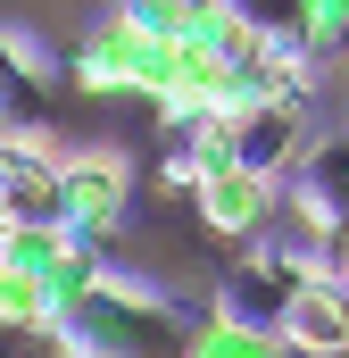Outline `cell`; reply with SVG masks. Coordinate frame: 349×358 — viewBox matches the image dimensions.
I'll return each instance as SVG.
<instances>
[{
    "label": "cell",
    "mask_w": 349,
    "mask_h": 358,
    "mask_svg": "<svg viewBox=\"0 0 349 358\" xmlns=\"http://www.w3.org/2000/svg\"><path fill=\"white\" fill-rule=\"evenodd\" d=\"M167 325H174V317H167L158 292H142L133 275L108 267L84 300H75V317H59L50 334H59V350H67V358H142Z\"/></svg>",
    "instance_id": "obj_1"
},
{
    "label": "cell",
    "mask_w": 349,
    "mask_h": 358,
    "mask_svg": "<svg viewBox=\"0 0 349 358\" xmlns=\"http://www.w3.org/2000/svg\"><path fill=\"white\" fill-rule=\"evenodd\" d=\"M283 234L316 242V250H349V134H325L299 150V167L283 176Z\"/></svg>",
    "instance_id": "obj_2"
},
{
    "label": "cell",
    "mask_w": 349,
    "mask_h": 358,
    "mask_svg": "<svg viewBox=\"0 0 349 358\" xmlns=\"http://www.w3.org/2000/svg\"><path fill=\"white\" fill-rule=\"evenodd\" d=\"M308 275H325V250L299 242V234H283V242H266L242 275L216 283V317H233V325H266V334H274L283 308H291V292H299Z\"/></svg>",
    "instance_id": "obj_3"
},
{
    "label": "cell",
    "mask_w": 349,
    "mask_h": 358,
    "mask_svg": "<svg viewBox=\"0 0 349 358\" xmlns=\"http://www.w3.org/2000/svg\"><path fill=\"white\" fill-rule=\"evenodd\" d=\"M125 159H108V150H91V159H59V225L75 234V242H108L117 225H125Z\"/></svg>",
    "instance_id": "obj_4"
},
{
    "label": "cell",
    "mask_w": 349,
    "mask_h": 358,
    "mask_svg": "<svg viewBox=\"0 0 349 358\" xmlns=\"http://www.w3.org/2000/svg\"><path fill=\"white\" fill-rule=\"evenodd\" d=\"M59 225V159L34 134H0V234Z\"/></svg>",
    "instance_id": "obj_5"
},
{
    "label": "cell",
    "mask_w": 349,
    "mask_h": 358,
    "mask_svg": "<svg viewBox=\"0 0 349 358\" xmlns=\"http://www.w3.org/2000/svg\"><path fill=\"white\" fill-rule=\"evenodd\" d=\"M274 334H283L291 358H341L349 350V283L341 275H308L291 292V308H283Z\"/></svg>",
    "instance_id": "obj_6"
},
{
    "label": "cell",
    "mask_w": 349,
    "mask_h": 358,
    "mask_svg": "<svg viewBox=\"0 0 349 358\" xmlns=\"http://www.w3.org/2000/svg\"><path fill=\"white\" fill-rule=\"evenodd\" d=\"M191 200H200V225L208 234H233V242H258V234H274V217H283V183L242 176V167L208 176Z\"/></svg>",
    "instance_id": "obj_7"
},
{
    "label": "cell",
    "mask_w": 349,
    "mask_h": 358,
    "mask_svg": "<svg viewBox=\"0 0 349 358\" xmlns=\"http://www.w3.org/2000/svg\"><path fill=\"white\" fill-rule=\"evenodd\" d=\"M299 150H308L299 108H242V117H233V167H242V176L283 183L291 167H299Z\"/></svg>",
    "instance_id": "obj_8"
},
{
    "label": "cell",
    "mask_w": 349,
    "mask_h": 358,
    "mask_svg": "<svg viewBox=\"0 0 349 358\" xmlns=\"http://www.w3.org/2000/svg\"><path fill=\"white\" fill-rule=\"evenodd\" d=\"M50 100V50L34 34H0V134H34Z\"/></svg>",
    "instance_id": "obj_9"
},
{
    "label": "cell",
    "mask_w": 349,
    "mask_h": 358,
    "mask_svg": "<svg viewBox=\"0 0 349 358\" xmlns=\"http://www.w3.org/2000/svg\"><path fill=\"white\" fill-rule=\"evenodd\" d=\"M142 34L125 25V17H100L84 42H75V59H67V76H75V92H133V67H142Z\"/></svg>",
    "instance_id": "obj_10"
},
{
    "label": "cell",
    "mask_w": 349,
    "mask_h": 358,
    "mask_svg": "<svg viewBox=\"0 0 349 358\" xmlns=\"http://www.w3.org/2000/svg\"><path fill=\"white\" fill-rule=\"evenodd\" d=\"M233 167V117H183V142L167 150V183L200 192L208 176Z\"/></svg>",
    "instance_id": "obj_11"
},
{
    "label": "cell",
    "mask_w": 349,
    "mask_h": 358,
    "mask_svg": "<svg viewBox=\"0 0 349 358\" xmlns=\"http://www.w3.org/2000/svg\"><path fill=\"white\" fill-rule=\"evenodd\" d=\"M183 358H291V350H283V334H266V325L200 317V325L183 334Z\"/></svg>",
    "instance_id": "obj_12"
},
{
    "label": "cell",
    "mask_w": 349,
    "mask_h": 358,
    "mask_svg": "<svg viewBox=\"0 0 349 358\" xmlns=\"http://www.w3.org/2000/svg\"><path fill=\"white\" fill-rule=\"evenodd\" d=\"M100 275H108V259H100L91 242H75V250H67L59 267H50L42 283H34V292H42V334H50L59 317H75V300H84V292L100 283Z\"/></svg>",
    "instance_id": "obj_13"
},
{
    "label": "cell",
    "mask_w": 349,
    "mask_h": 358,
    "mask_svg": "<svg viewBox=\"0 0 349 358\" xmlns=\"http://www.w3.org/2000/svg\"><path fill=\"white\" fill-rule=\"evenodd\" d=\"M67 250H75L67 225H17V234H0V267H8V275H34V283L59 267Z\"/></svg>",
    "instance_id": "obj_14"
},
{
    "label": "cell",
    "mask_w": 349,
    "mask_h": 358,
    "mask_svg": "<svg viewBox=\"0 0 349 358\" xmlns=\"http://www.w3.org/2000/svg\"><path fill=\"white\" fill-rule=\"evenodd\" d=\"M225 8H233L258 42H299V0H225ZM299 50H308V42H299Z\"/></svg>",
    "instance_id": "obj_15"
},
{
    "label": "cell",
    "mask_w": 349,
    "mask_h": 358,
    "mask_svg": "<svg viewBox=\"0 0 349 358\" xmlns=\"http://www.w3.org/2000/svg\"><path fill=\"white\" fill-rule=\"evenodd\" d=\"M0 334H42V292H34V275L0 267Z\"/></svg>",
    "instance_id": "obj_16"
},
{
    "label": "cell",
    "mask_w": 349,
    "mask_h": 358,
    "mask_svg": "<svg viewBox=\"0 0 349 358\" xmlns=\"http://www.w3.org/2000/svg\"><path fill=\"white\" fill-rule=\"evenodd\" d=\"M299 42H308V50L349 42V0H299Z\"/></svg>",
    "instance_id": "obj_17"
},
{
    "label": "cell",
    "mask_w": 349,
    "mask_h": 358,
    "mask_svg": "<svg viewBox=\"0 0 349 358\" xmlns=\"http://www.w3.org/2000/svg\"><path fill=\"white\" fill-rule=\"evenodd\" d=\"M117 17H125L142 42H174V34H183V8H174V0H117Z\"/></svg>",
    "instance_id": "obj_18"
}]
</instances>
